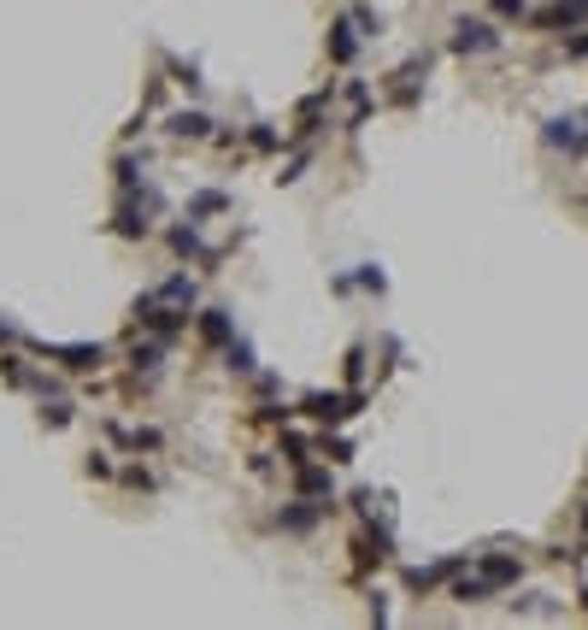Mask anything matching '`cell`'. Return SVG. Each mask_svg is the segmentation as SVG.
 Wrapping results in <instances>:
<instances>
[{"label": "cell", "mask_w": 588, "mask_h": 630, "mask_svg": "<svg viewBox=\"0 0 588 630\" xmlns=\"http://www.w3.org/2000/svg\"><path fill=\"white\" fill-rule=\"evenodd\" d=\"M312 518H318V506H312V501H294V513H283V525H289V530H306Z\"/></svg>", "instance_id": "obj_12"}, {"label": "cell", "mask_w": 588, "mask_h": 630, "mask_svg": "<svg viewBox=\"0 0 588 630\" xmlns=\"http://www.w3.org/2000/svg\"><path fill=\"white\" fill-rule=\"evenodd\" d=\"M354 30H359V18H354V12H347V18H335V30H330V54L342 59V65L359 54V35H354Z\"/></svg>", "instance_id": "obj_7"}, {"label": "cell", "mask_w": 588, "mask_h": 630, "mask_svg": "<svg viewBox=\"0 0 588 630\" xmlns=\"http://www.w3.org/2000/svg\"><path fill=\"white\" fill-rule=\"evenodd\" d=\"M200 330H206V342H230V336H235L224 313H200Z\"/></svg>", "instance_id": "obj_10"}, {"label": "cell", "mask_w": 588, "mask_h": 630, "mask_svg": "<svg viewBox=\"0 0 588 630\" xmlns=\"http://www.w3.org/2000/svg\"><path fill=\"white\" fill-rule=\"evenodd\" d=\"M494 12H506V18H518V12H523V0H494Z\"/></svg>", "instance_id": "obj_15"}, {"label": "cell", "mask_w": 588, "mask_h": 630, "mask_svg": "<svg viewBox=\"0 0 588 630\" xmlns=\"http://www.w3.org/2000/svg\"><path fill=\"white\" fill-rule=\"evenodd\" d=\"M354 406H359V395H354V401H347V395H306V413L318 418V425H342Z\"/></svg>", "instance_id": "obj_3"}, {"label": "cell", "mask_w": 588, "mask_h": 630, "mask_svg": "<svg viewBox=\"0 0 588 630\" xmlns=\"http://www.w3.org/2000/svg\"><path fill=\"white\" fill-rule=\"evenodd\" d=\"M583 18H588V0H553L547 12H535V24H542V30H559V24L571 30V24H583Z\"/></svg>", "instance_id": "obj_5"}, {"label": "cell", "mask_w": 588, "mask_h": 630, "mask_svg": "<svg viewBox=\"0 0 588 630\" xmlns=\"http://www.w3.org/2000/svg\"><path fill=\"white\" fill-rule=\"evenodd\" d=\"M583 525H588V513H583Z\"/></svg>", "instance_id": "obj_17"}, {"label": "cell", "mask_w": 588, "mask_h": 630, "mask_svg": "<svg viewBox=\"0 0 588 630\" xmlns=\"http://www.w3.org/2000/svg\"><path fill=\"white\" fill-rule=\"evenodd\" d=\"M583 142H588V135H577V125H571V118H553V125H547V147H565V154H577Z\"/></svg>", "instance_id": "obj_8"}, {"label": "cell", "mask_w": 588, "mask_h": 630, "mask_svg": "<svg viewBox=\"0 0 588 630\" xmlns=\"http://www.w3.org/2000/svg\"><path fill=\"white\" fill-rule=\"evenodd\" d=\"M206 213H224V195H194L189 218H206Z\"/></svg>", "instance_id": "obj_14"}, {"label": "cell", "mask_w": 588, "mask_h": 630, "mask_svg": "<svg viewBox=\"0 0 588 630\" xmlns=\"http://www.w3.org/2000/svg\"><path fill=\"white\" fill-rule=\"evenodd\" d=\"M171 135H194V142H200V135H212V125L200 113H177V118H171Z\"/></svg>", "instance_id": "obj_9"}, {"label": "cell", "mask_w": 588, "mask_h": 630, "mask_svg": "<svg viewBox=\"0 0 588 630\" xmlns=\"http://www.w3.org/2000/svg\"><path fill=\"white\" fill-rule=\"evenodd\" d=\"M300 489H306V495H330V472H318V465H300Z\"/></svg>", "instance_id": "obj_11"}, {"label": "cell", "mask_w": 588, "mask_h": 630, "mask_svg": "<svg viewBox=\"0 0 588 630\" xmlns=\"http://www.w3.org/2000/svg\"><path fill=\"white\" fill-rule=\"evenodd\" d=\"M494 42H500V35H494L483 18H459V24H453V54H489Z\"/></svg>", "instance_id": "obj_2"}, {"label": "cell", "mask_w": 588, "mask_h": 630, "mask_svg": "<svg viewBox=\"0 0 588 630\" xmlns=\"http://www.w3.org/2000/svg\"><path fill=\"white\" fill-rule=\"evenodd\" d=\"M47 354H54V360H65V372H95V365L106 360L95 342H71V348H47Z\"/></svg>", "instance_id": "obj_6"}, {"label": "cell", "mask_w": 588, "mask_h": 630, "mask_svg": "<svg viewBox=\"0 0 588 630\" xmlns=\"http://www.w3.org/2000/svg\"><path fill=\"white\" fill-rule=\"evenodd\" d=\"M230 365H235V372H254V348L235 342V336H230Z\"/></svg>", "instance_id": "obj_13"}, {"label": "cell", "mask_w": 588, "mask_h": 630, "mask_svg": "<svg viewBox=\"0 0 588 630\" xmlns=\"http://www.w3.org/2000/svg\"><path fill=\"white\" fill-rule=\"evenodd\" d=\"M465 560H471V554H453V560H442V565H412L406 584L412 589H435V584H447L453 572H465Z\"/></svg>", "instance_id": "obj_4"}, {"label": "cell", "mask_w": 588, "mask_h": 630, "mask_svg": "<svg viewBox=\"0 0 588 630\" xmlns=\"http://www.w3.org/2000/svg\"><path fill=\"white\" fill-rule=\"evenodd\" d=\"M523 577L518 560H506V554H489V560H477V577H459L453 584V601H489L494 589H512Z\"/></svg>", "instance_id": "obj_1"}, {"label": "cell", "mask_w": 588, "mask_h": 630, "mask_svg": "<svg viewBox=\"0 0 588 630\" xmlns=\"http://www.w3.org/2000/svg\"><path fill=\"white\" fill-rule=\"evenodd\" d=\"M6 336H12V330H6V325H0V342H6Z\"/></svg>", "instance_id": "obj_16"}]
</instances>
